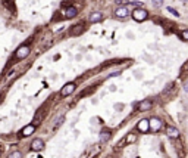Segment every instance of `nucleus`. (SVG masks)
I'll return each mask as SVG.
<instances>
[{"label":"nucleus","mask_w":188,"mask_h":158,"mask_svg":"<svg viewBox=\"0 0 188 158\" xmlns=\"http://www.w3.org/2000/svg\"><path fill=\"white\" fill-rule=\"evenodd\" d=\"M181 37H182L184 40H187V41H188V30H184V31L181 33Z\"/></svg>","instance_id":"obj_19"},{"label":"nucleus","mask_w":188,"mask_h":158,"mask_svg":"<svg viewBox=\"0 0 188 158\" xmlns=\"http://www.w3.org/2000/svg\"><path fill=\"white\" fill-rule=\"evenodd\" d=\"M131 5H134V6H141V5H143V2H132Z\"/></svg>","instance_id":"obj_23"},{"label":"nucleus","mask_w":188,"mask_h":158,"mask_svg":"<svg viewBox=\"0 0 188 158\" xmlns=\"http://www.w3.org/2000/svg\"><path fill=\"white\" fill-rule=\"evenodd\" d=\"M168 136L171 139H178L179 138V130L176 127H169L168 129Z\"/></svg>","instance_id":"obj_11"},{"label":"nucleus","mask_w":188,"mask_h":158,"mask_svg":"<svg viewBox=\"0 0 188 158\" xmlns=\"http://www.w3.org/2000/svg\"><path fill=\"white\" fill-rule=\"evenodd\" d=\"M118 76H121V73H119V71H115V73L109 74V77H118Z\"/></svg>","instance_id":"obj_22"},{"label":"nucleus","mask_w":188,"mask_h":158,"mask_svg":"<svg viewBox=\"0 0 188 158\" xmlns=\"http://www.w3.org/2000/svg\"><path fill=\"white\" fill-rule=\"evenodd\" d=\"M28 55H30V48L27 46V44H24V46H21V48L16 50L15 58H16V59H24V58H27Z\"/></svg>","instance_id":"obj_3"},{"label":"nucleus","mask_w":188,"mask_h":158,"mask_svg":"<svg viewBox=\"0 0 188 158\" xmlns=\"http://www.w3.org/2000/svg\"><path fill=\"white\" fill-rule=\"evenodd\" d=\"M84 31H85V24H82V22H81V24H77V25H74L72 28H70V30H69V34L74 36V37H77V36H81Z\"/></svg>","instance_id":"obj_4"},{"label":"nucleus","mask_w":188,"mask_h":158,"mask_svg":"<svg viewBox=\"0 0 188 158\" xmlns=\"http://www.w3.org/2000/svg\"><path fill=\"white\" fill-rule=\"evenodd\" d=\"M9 158H22V154H21L19 151H15V152H12V154L9 155Z\"/></svg>","instance_id":"obj_16"},{"label":"nucleus","mask_w":188,"mask_h":158,"mask_svg":"<svg viewBox=\"0 0 188 158\" xmlns=\"http://www.w3.org/2000/svg\"><path fill=\"white\" fill-rule=\"evenodd\" d=\"M184 90H185V92H188V81L184 84Z\"/></svg>","instance_id":"obj_24"},{"label":"nucleus","mask_w":188,"mask_h":158,"mask_svg":"<svg viewBox=\"0 0 188 158\" xmlns=\"http://www.w3.org/2000/svg\"><path fill=\"white\" fill-rule=\"evenodd\" d=\"M31 149L32 151H35V152H38V151H43L44 149V141L43 139H34L32 141V143H31Z\"/></svg>","instance_id":"obj_6"},{"label":"nucleus","mask_w":188,"mask_h":158,"mask_svg":"<svg viewBox=\"0 0 188 158\" xmlns=\"http://www.w3.org/2000/svg\"><path fill=\"white\" fill-rule=\"evenodd\" d=\"M102 19H103V15L100 12H93L91 16H90V22H94V24H96V22H100Z\"/></svg>","instance_id":"obj_13"},{"label":"nucleus","mask_w":188,"mask_h":158,"mask_svg":"<svg viewBox=\"0 0 188 158\" xmlns=\"http://www.w3.org/2000/svg\"><path fill=\"white\" fill-rule=\"evenodd\" d=\"M75 83H66L62 89H60V96H69L70 93H74V90H75Z\"/></svg>","instance_id":"obj_2"},{"label":"nucleus","mask_w":188,"mask_h":158,"mask_svg":"<svg viewBox=\"0 0 188 158\" xmlns=\"http://www.w3.org/2000/svg\"><path fill=\"white\" fill-rule=\"evenodd\" d=\"M35 131V126L34 124H28V126H25L22 129V136H25V138H28V136H31V134Z\"/></svg>","instance_id":"obj_8"},{"label":"nucleus","mask_w":188,"mask_h":158,"mask_svg":"<svg viewBox=\"0 0 188 158\" xmlns=\"http://www.w3.org/2000/svg\"><path fill=\"white\" fill-rule=\"evenodd\" d=\"M63 120H65V117H63V115H60V117L57 118V123H56V126H60V124L63 123Z\"/></svg>","instance_id":"obj_21"},{"label":"nucleus","mask_w":188,"mask_h":158,"mask_svg":"<svg viewBox=\"0 0 188 158\" xmlns=\"http://www.w3.org/2000/svg\"><path fill=\"white\" fill-rule=\"evenodd\" d=\"M131 15H132L134 21H137V22H143V21H146V19L149 18V12H147L146 9H143V8H137V9H134Z\"/></svg>","instance_id":"obj_1"},{"label":"nucleus","mask_w":188,"mask_h":158,"mask_svg":"<svg viewBox=\"0 0 188 158\" xmlns=\"http://www.w3.org/2000/svg\"><path fill=\"white\" fill-rule=\"evenodd\" d=\"M151 3H153L154 8H160L163 5V0H151Z\"/></svg>","instance_id":"obj_17"},{"label":"nucleus","mask_w":188,"mask_h":158,"mask_svg":"<svg viewBox=\"0 0 188 158\" xmlns=\"http://www.w3.org/2000/svg\"><path fill=\"white\" fill-rule=\"evenodd\" d=\"M137 129L141 131V133H147L150 130V121L149 120H141L138 124H137Z\"/></svg>","instance_id":"obj_7"},{"label":"nucleus","mask_w":188,"mask_h":158,"mask_svg":"<svg viewBox=\"0 0 188 158\" xmlns=\"http://www.w3.org/2000/svg\"><path fill=\"white\" fill-rule=\"evenodd\" d=\"M149 121H150V130H153V131H159V130H160L162 121H160L159 118H151V120H149Z\"/></svg>","instance_id":"obj_9"},{"label":"nucleus","mask_w":188,"mask_h":158,"mask_svg":"<svg viewBox=\"0 0 188 158\" xmlns=\"http://www.w3.org/2000/svg\"><path fill=\"white\" fill-rule=\"evenodd\" d=\"M151 101H141L140 103H138V109L140 111H147V109H150L151 108Z\"/></svg>","instance_id":"obj_12"},{"label":"nucleus","mask_w":188,"mask_h":158,"mask_svg":"<svg viewBox=\"0 0 188 158\" xmlns=\"http://www.w3.org/2000/svg\"><path fill=\"white\" fill-rule=\"evenodd\" d=\"M135 139H137V138H135V134H128L125 141H126L128 143H132V142H135Z\"/></svg>","instance_id":"obj_15"},{"label":"nucleus","mask_w":188,"mask_h":158,"mask_svg":"<svg viewBox=\"0 0 188 158\" xmlns=\"http://www.w3.org/2000/svg\"><path fill=\"white\" fill-rule=\"evenodd\" d=\"M115 3H116V5H126L128 0H115Z\"/></svg>","instance_id":"obj_20"},{"label":"nucleus","mask_w":188,"mask_h":158,"mask_svg":"<svg viewBox=\"0 0 188 158\" xmlns=\"http://www.w3.org/2000/svg\"><path fill=\"white\" fill-rule=\"evenodd\" d=\"M168 12H169V13H172L173 16H176V18L179 16V13H178V10H175V9H173V8H171V6L168 8Z\"/></svg>","instance_id":"obj_18"},{"label":"nucleus","mask_w":188,"mask_h":158,"mask_svg":"<svg viewBox=\"0 0 188 158\" xmlns=\"http://www.w3.org/2000/svg\"><path fill=\"white\" fill-rule=\"evenodd\" d=\"M77 13H78V9L75 6H69L65 12V16L66 18H74V16H77Z\"/></svg>","instance_id":"obj_10"},{"label":"nucleus","mask_w":188,"mask_h":158,"mask_svg":"<svg viewBox=\"0 0 188 158\" xmlns=\"http://www.w3.org/2000/svg\"><path fill=\"white\" fill-rule=\"evenodd\" d=\"M128 15H129V10H128L125 6H121V8H118V9L115 10V16L119 18V19H125Z\"/></svg>","instance_id":"obj_5"},{"label":"nucleus","mask_w":188,"mask_h":158,"mask_svg":"<svg viewBox=\"0 0 188 158\" xmlns=\"http://www.w3.org/2000/svg\"><path fill=\"white\" fill-rule=\"evenodd\" d=\"M110 136H112V133H110V130H103V131L100 133V142H102V143L107 142V141L110 139Z\"/></svg>","instance_id":"obj_14"}]
</instances>
